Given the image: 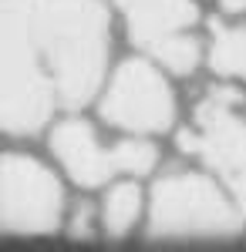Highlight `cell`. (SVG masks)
<instances>
[{
  "mask_svg": "<svg viewBox=\"0 0 246 252\" xmlns=\"http://www.w3.org/2000/svg\"><path fill=\"white\" fill-rule=\"evenodd\" d=\"M31 27L57 97L84 104L108 61V10L101 0H31Z\"/></svg>",
  "mask_w": 246,
  "mask_h": 252,
  "instance_id": "cell-1",
  "label": "cell"
},
{
  "mask_svg": "<svg viewBox=\"0 0 246 252\" xmlns=\"http://www.w3.org/2000/svg\"><path fill=\"white\" fill-rule=\"evenodd\" d=\"M54 78L41 64L31 27V0H3V97L0 115L10 135H31L51 118Z\"/></svg>",
  "mask_w": 246,
  "mask_h": 252,
  "instance_id": "cell-2",
  "label": "cell"
},
{
  "mask_svg": "<svg viewBox=\"0 0 246 252\" xmlns=\"http://www.w3.org/2000/svg\"><path fill=\"white\" fill-rule=\"evenodd\" d=\"M243 212L209 178L192 172L165 175L152 192L149 232L172 235H233L243 229Z\"/></svg>",
  "mask_w": 246,
  "mask_h": 252,
  "instance_id": "cell-3",
  "label": "cell"
},
{
  "mask_svg": "<svg viewBox=\"0 0 246 252\" xmlns=\"http://www.w3.org/2000/svg\"><path fill=\"white\" fill-rule=\"evenodd\" d=\"M61 185L38 158L7 155L0 172V215L10 232L44 235L61 222Z\"/></svg>",
  "mask_w": 246,
  "mask_h": 252,
  "instance_id": "cell-4",
  "label": "cell"
},
{
  "mask_svg": "<svg viewBox=\"0 0 246 252\" xmlns=\"http://www.w3.org/2000/svg\"><path fill=\"white\" fill-rule=\"evenodd\" d=\"M101 118L135 135L165 131L175 118V97L152 64L125 61L108 84V94L101 101Z\"/></svg>",
  "mask_w": 246,
  "mask_h": 252,
  "instance_id": "cell-5",
  "label": "cell"
},
{
  "mask_svg": "<svg viewBox=\"0 0 246 252\" xmlns=\"http://www.w3.org/2000/svg\"><path fill=\"white\" fill-rule=\"evenodd\" d=\"M240 94L233 88H212L196 104V131L179 138L182 152H192L219 175L246 172V121L233 115Z\"/></svg>",
  "mask_w": 246,
  "mask_h": 252,
  "instance_id": "cell-6",
  "label": "cell"
},
{
  "mask_svg": "<svg viewBox=\"0 0 246 252\" xmlns=\"http://www.w3.org/2000/svg\"><path fill=\"white\" fill-rule=\"evenodd\" d=\"M51 152L57 155V161L64 165V172L75 178L78 185H101L112 175H118V155L115 148H105L95 138L91 125L84 121H61L51 131Z\"/></svg>",
  "mask_w": 246,
  "mask_h": 252,
  "instance_id": "cell-7",
  "label": "cell"
},
{
  "mask_svg": "<svg viewBox=\"0 0 246 252\" xmlns=\"http://www.w3.org/2000/svg\"><path fill=\"white\" fill-rule=\"evenodd\" d=\"M115 3L125 14L128 37L138 47H152L155 40L189 27L199 17L192 0H115Z\"/></svg>",
  "mask_w": 246,
  "mask_h": 252,
  "instance_id": "cell-8",
  "label": "cell"
},
{
  "mask_svg": "<svg viewBox=\"0 0 246 252\" xmlns=\"http://www.w3.org/2000/svg\"><path fill=\"white\" fill-rule=\"evenodd\" d=\"M209 64L219 74L246 81V27H216L212 47H209Z\"/></svg>",
  "mask_w": 246,
  "mask_h": 252,
  "instance_id": "cell-9",
  "label": "cell"
},
{
  "mask_svg": "<svg viewBox=\"0 0 246 252\" xmlns=\"http://www.w3.org/2000/svg\"><path fill=\"white\" fill-rule=\"evenodd\" d=\"M138 209H142V195H138V189L128 185V182L115 185L112 192H108V198H105V205H101L105 232H108V235H125L135 225Z\"/></svg>",
  "mask_w": 246,
  "mask_h": 252,
  "instance_id": "cell-10",
  "label": "cell"
},
{
  "mask_svg": "<svg viewBox=\"0 0 246 252\" xmlns=\"http://www.w3.org/2000/svg\"><path fill=\"white\" fill-rule=\"evenodd\" d=\"M149 51L155 54V61H159L162 67H169L172 74H189L192 67L199 64V40L189 37V34H182V31L155 40Z\"/></svg>",
  "mask_w": 246,
  "mask_h": 252,
  "instance_id": "cell-11",
  "label": "cell"
},
{
  "mask_svg": "<svg viewBox=\"0 0 246 252\" xmlns=\"http://www.w3.org/2000/svg\"><path fill=\"white\" fill-rule=\"evenodd\" d=\"M115 155H118V172L125 175H145L155 168L159 152L152 148L145 138H128V141H118L115 145Z\"/></svg>",
  "mask_w": 246,
  "mask_h": 252,
  "instance_id": "cell-12",
  "label": "cell"
},
{
  "mask_svg": "<svg viewBox=\"0 0 246 252\" xmlns=\"http://www.w3.org/2000/svg\"><path fill=\"white\" fill-rule=\"evenodd\" d=\"M71 235H81V239L91 235V209H88V205H78L75 222H71Z\"/></svg>",
  "mask_w": 246,
  "mask_h": 252,
  "instance_id": "cell-13",
  "label": "cell"
},
{
  "mask_svg": "<svg viewBox=\"0 0 246 252\" xmlns=\"http://www.w3.org/2000/svg\"><path fill=\"white\" fill-rule=\"evenodd\" d=\"M229 189H233V202H236V209H240L243 219H246V172L233 175V178H229Z\"/></svg>",
  "mask_w": 246,
  "mask_h": 252,
  "instance_id": "cell-14",
  "label": "cell"
},
{
  "mask_svg": "<svg viewBox=\"0 0 246 252\" xmlns=\"http://www.w3.org/2000/svg\"><path fill=\"white\" fill-rule=\"evenodd\" d=\"M223 7L236 14V10H246V0H223Z\"/></svg>",
  "mask_w": 246,
  "mask_h": 252,
  "instance_id": "cell-15",
  "label": "cell"
}]
</instances>
